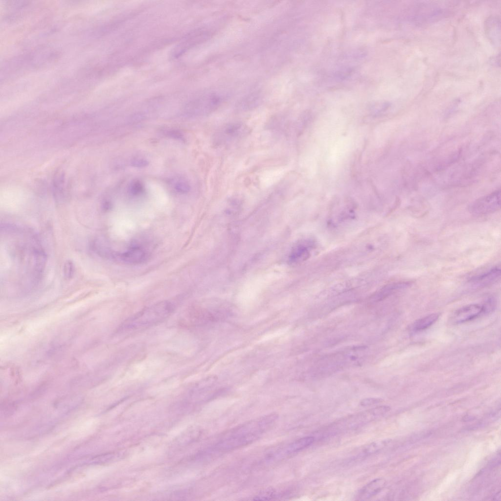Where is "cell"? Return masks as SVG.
<instances>
[{
    "instance_id": "obj_1",
    "label": "cell",
    "mask_w": 501,
    "mask_h": 501,
    "mask_svg": "<svg viewBox=\"0 0 501 501\" xmlns=\"http://www.w3.org/2000/svg\"><path fill=\"white\" fill-rule=\"evenodd\" d=\"M1 232L12 263V284L31 289L39 281L46 259L38 237L30 230L11 225L4 224Z\"/></svg>"
},
{
    "instance_id": "obj_2",
    "label": "cell",
    "mask_w": 501,
    "mask_h": 501,
    "mask_svg": "<svg viewBox=\"0 0 501 501\" xmlns=\"http://www.w3.org/2000/svg\"><path fill=\"white\" fill-rule=\"evenodd\" d=\"M276 419L271 414L246 423L231 432L216 446L218 451L233 450L247 445L258 439L273 424Z\"/></svg>"
},
{
    "instance_id": "obj_3",
    "label": "cell",
    "mask_w": 501,
    "mask_h": 501,
    "mask_svg": "<svg viewBox=\"0 0 501 501\" xmlns=\"http://www.w3.org/2000/svg\"><path fill=\"white\" fill-rule=\"evenodd\" d=\"M175 306L170 301H161L145 307L132 315L120 326L121 331L146 328L161 323L174 312Z\"/></svg>"
},
{
    "instance_id": "obj_4",
    "label": "cell",
    "mask_w": 501,
    "mask_h": 501,
    "mask_svg": "<svg viewBox=\"0 0 501 501\" xmlns=\"http://www.w3.org/2000/svg\"><path fill=\"white\" fill-rule=\"evenodd\" d=\"M250 132L247 126L240 122L227 123L215 133L213 142L215 146H226L242 139Z\"/></svg>"
},
{
    "instance_id": "obj_5",
    "label": "cell",
    "mask_w": 501,
    "mask_h": 501,
    "mask_svg": "<svg viewBox=\"0 0 501 501\" xmlns=\"http://www.w3.org/2000/svg\"><path fill=\"white\" fill-rule=\"evenodd\" d=\"M501 190H497L473 202L469 206L470 212L475 215H485L500 208Z\"/></svg>"
},
{
    "instance_id": "obj_6",
    "label": "cell",
    "mask_w": 501,
    "mask_h": 501,
    "mask_svg": "<svg viewBox=\"0 0 501 501\" xmlns=\"http://www.w3.org/2000/svg\"><path fill=\"white\" fill-rule=\"evenodd\" d=\"M224 97L216 92L205 94L189 104L192 111L198 114H207L215 111L221 105Z\"/></svg>"
},
{
    "instance_id": "obj_7",
    "label": "cell",
    "mask_w": 501,
    "mask_h": 501,
    "mask_svg": "<svg viewBox=\"0 0 501 501\" xmlns=\"http://www.w3.org/2000/svg\"><path fill=\"white\" fill-rule=\"evenodd\" d=\"M210 35V32L205 29H197L190 33L174 47L171 57H179L190 48L206 40Z\"/></svg>"
},
{
    "instance_id": "obj_8",
    "label": "cell",
    "mask_w": 501,
    "mask_h": 501,
    "mask_svg": "<svg viewBox=\"0 0 501 501\" xmlns=\"http://www.w3.org/2000/svg\"><path fill=\"white\" fill-rule=\"evenodd\" d=\"M147 257L145 250L140 247L134 246L122 252L114 251L112 259H116L127 264H137L145 261Z\"/></svg>"
},
{
    "instance_id": "obj_9",
    "label": "cell",
    "mask_w": 501,
    "mask_h": 501,
    "mask_svg": "<svg viewBox=\"0 0 501 501\" xmlns=\"http://www.w3.org/2000/svg\"><path fill=\"white\" fill-rule=\"evenodd\" d=\"M501 276V269L494 267L486 272L471 277L469 282L476 288H483L494 284Z\"/></svg>"
},
{
    "instance_id": "obj_10",
    "label": "cell",
    "mask_w": 501,
    "mask_h": 501,
    "mask_svg": "<svg viewBox=\"0 0 501 501\" xmlns=\"http://www.w3.org/2000/svg\"><path fill=\"white\" fill-rule=\"evenodd\" d=\"M483 313L482 305L471 304L455 311L452 315L451 321L454 323H463L474 319Z\"/></svg>"
},
{
    "instance_id": "obj_11",
    "label": "cell",
    "mask_w": 501,
    "mask_h": 501,
    "mask_svg": "<svg viewBox=\"0 0 501 501\" xmlns=\"http://www.w3.org/2000/svg\"><path fill=\"white\" fill-rule=\"evenodd\" d=\"M386 481L382 478H376L365 485L361 489L359 497L366 500L374 496L385 487Z\"/></svg>"
},
{
    "instance_id": "obj_12",
    "label": "cell",
    "mask_w": 501,
    "mask_h": 501,
    "mask_svg": "<svg viewBox=\"0 0 501 501\" xmlns=\"http://www.w3.org/2000/svg\"><path fill=\"white\" fill-rule=\"evenodd\" d=\"M309 243L301 242L297 244L291 251L289 256V262L292 264L298 263L308 258L310 254Z\"/></svg>"
},
{
    "instance_id": "obj_13",
    "label": "cell",
    "mask_w": 501,
    "mask_h": 501,
    "mask_svg": "<svg viewBox=\"0 0 501 501\" xmlns=\"http://www.w3.org/2000/svg\"><path fill=\"white\" fill-rule=\"evenodd\" d=\"M314 441V437L311 436L298 439L289 444L284 450H282V455H283L284 454L290 455L301 451L310 446Z\"/></svg>"
},
{
    "instance_id": "obj_14",
    "label": "cell",
    "mask_w": 501,
    "mask_h": 501,
    "mask_svg": "<svg viewBox=\"0 0 501 501\" xmlns=\"http://www.w3.org/2000/svg\"><path fill=\"white\" fill-rule=\"evenodd\" d=\"M439 316L438 313H433L420 319L412 324L411 329L414 332L426 329L433 324L438 319Z\"/></svg>"
},
{
    "instance_id": "obj_15",
    "label": "cell",
    "mask_w": 501,
    "mask_h": 501,
    "mask_svg": "<svg viewBox=\"0 0 501 501\" xmlns=\"http://www.w3.org/2000/svg\"><path fill=\"white\" fill-rule=\"evenodd\" d=\"M388 442L387 440H384L372 442L364 449V453L365 455L375 453L384 448Z\"/></svg>"
},
{
    "instance_id": "obj_16",
    "label": "cell",
    "mask_w": 501,
    "mask_h": 501,
    "mask_svg": "<svg viewBox=\"0 0 501 501\" xmlns=\"http://www.w3.org/2000/svg\"><path fill=\"white\" fill-rule=\"evenodd\" d=\"M144 190L142 183L138 180H135L130 184L129 190L133 195H138L141 194Z\"/></svg>"
},
{
    "instance_id": "obj_17",
    "label": "cell",
    "mask_w": 501,
    "mask_h": 501,
    "mask_svg": "<svg viewBox=\"0 0 501 501\" xmlns=\"http://www.w3.org/2000/svg\"><path fill=\"white\" fill-rule=\"evenodd\" d=\"M175 188L178 192L184 194L187 193L189 191L190 186L187 182L183 181H180L175 184Z\"/></svg>"
},
{
    "instance_id": "obj_18",
    "label": "cell",
    "mask_w": 501,
    "mask_h": 501,
    "mask_svg": "<svg viewBox=\"0 0 501 501\" xmlns=\"http://www.w3.org/2000/svg\"><path fill=\"white\" fill-rule=\"evenodd\" d=\"M74 267L72 262L70 261H67L64 267V274L65 277L66 279L70 278L73 273Z\"/></svg>"
},
{
    "instance_id": "obj_19",
    "label": "cell",
    "mask_w": 501,
    "mask_h": 501,
    "mask_svg": "<svg viewBox=\"0 0 501 501\" xmlns=\"http://www.w3.org/2000/svg\"><path fill=\"white\" fill-rule=\"evenodd\" d=\"M382 401V399L379 398H367L362 400L360 405L362 406H368L379 403Z\"/></svg>"
},
{
    "instance_id": "obj_20",
    "label": "cell",
    "mask_w": 501,
    "mask_h": 501,
    "mask_svg": "<svg viewBox=\"0 0 501 501\" xmlns=\"http://www.w3.org/2000/svg\"><path fill=\"white\" fill-rule=\"evenodd\" d=\"M168 136L171 138L178 139L181 141L184 140V137L180 131L176 130H169L166 132Z\"/></svg>"
},
{
    "instance_id": "obj_21",
    "label": "cell",
    "mask_w": 501,
    "mask_h": 501,
    "mask_svg": "<svg viewBox=\"0 0 501 501\" xmlns=\"http://www.w3.org/2000/svg\"><path fill=\"white\" fill-rule=\"evenodd\" d=\"M149 162L143 159H135L131 162V165L136 167H144L147 166Z\"/></svg>"
},
{
    "instance_id": "obj_22",
    "label": "cell",
    "mask_w": 501,
    "mask_h": 501,
    "mask_svg": "<svg viewBox=\"0 0 501 501\" xmlns=\"http://www.w3.org/2000/svg\"><path fill=\"white\" fill-rule=\"evenodd\" d=\"M475 419V417L474 416H472V415H468L464 416L462 418V420L463 422H468V421H471L474 420Z\"/></svg>"
},
{
    "instance_id": "obj_23",
    "label": "cell",
    "mask_w": 501,
    "mask_h": 501,
    "mask_svg": "<svg viewBox=\"0 0 501 501\" xmlns=\"http://www.w3.org/2000/svg\"><path fill=\"white\" fill-rule=\"evenodd\" d=\"M500 497H501V494H500V492H499V493H497V494H496V495H495V496H494V498L493 499V500H501V499H500Z\"/></svg>"
}]
</instances>
